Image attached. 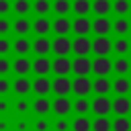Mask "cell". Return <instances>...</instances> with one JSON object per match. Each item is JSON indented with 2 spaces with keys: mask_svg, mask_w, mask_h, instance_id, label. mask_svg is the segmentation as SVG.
I'll return each mask as SVG.
<instances>
[{
  "mask_svg": "<svg viewBox=\"0 0 131 131\" xmlns=\"http://www.w3.org/2000/svg\"><path fill=\"white\" fill-rule=\"evenodd\" d=\"M111 72H113V59H108V55H96L94 59H90V74L108 76Z\"/></svg>",
  "mask_w": 131,
  "mask_h": 131,
  "instance_id": "cell-1",
  "label": "cell"
},
{
  "mask_svg": "<svg viewBox=\"0 0 131 131\" xmlns=\"http://www.w3.org/2000/svg\"><path fill=\"white\" fill-rule=\"evenodd\" d=\"M111 49H113V41L108 39V35H96V39H92L90 53H94V55H108Z\"/></svg>",
  "mask_w": 131,
  "mask_h": 131,
  "instance_id": "cell-2",
  "label": "cell"
},
{
  "mask_svg": "<svg viewBox=\"0 0 131 131\" xmlns=\"http://www.w3.org/2000/svg\"><path fill=\"white\" fill-rule=\"evenodd\" d=\"M72 92L76 96H88L92 92V80H90V76H76L72 80Z\"/></svg>",
  "mask_w": 131,
  "mask_h": 131,
  "instance_id": "cell-3",
  "label": "cell"
},
{
  "mask_svg": "<svg viewBox=\"0 0 131 131\" xmlns=\"http://www.w3.org/2000/svg\"><path fill=\"white\" fill-rule=\"evenodd\" d=\"M90 111L96 117H106L111 113V98H108V94H102V96H96L94 100H90Z\"/></svg>",
  "mask_w": 131,
  "mask_h": 131,
  "instance_id": "cell-4",
  "label": "cell"
},
{
  "mask_svg": "<svg viewBox=\"0 0 131 131\" xmlns=\"http://www.w3.org/2000/svg\"><path fill=\"white\" fill-rule=\"evenodd\" d=\"M51 51L55 55H70L72 53V39H68V35H57L55 39H51Z\"/></svg>",
  "mask_w": 131,
  "mask_h": 131,
  "instance_id": "cell-5",
  "label": "cell"
},
{
  "mask_svg": "<svg viewBox=\"0 0 131 131\" xmlns=\"http://www.w3.org/2000/svg\"><path fill=\"white\" fill-rule=\"evenodd\" d=\"M92 47V39H88V35H76V39H72V53L74 55H88Z\"/></svg>",
  "mask_w": 131,
  "mask_h": 131,
  "instance_id": "cell-6",
  "label": "cell"
},
{
  "mask_svg": "<svg viewBox=\"0 0 131 131\" xmlns=\"http://www.w3.org/2000/svg\"><path fill=\"white\" fill-rule=\"evenodd\" d=\"M51 92H55L57 96H68L72 92V80L68 76H55L51 80Z\"/></svg>",
  "mask_w": 131,
  "mask_h": 131,
  "instance_id": "cell-7",
  "label": "cell"
},
{
  "mask_svg": "<svg viewBox=\"0 0 131 131\" xmlns=\"http://www.w3.org/2000/svg\"><path fill=\"white\" fill-rule=\"evenodd\" d=\"M51 72L55 76H70L72 74V61L68 59V55H57L51 61Z\"/></svg>",
  "mask_w": 131,
  "mask_h": 131,
  "instance_id": "cell-8",
  "label": "cell"
},
{
  "mask_svg": "<svg viewBox=\"0 0 131 131\" xmlns=\"http://www.w3.org/2000/svg\"><path fill=\"white\" fill-rule=\"evenodd\" d=\"M72 74L90 76V57L88 55H76L74 61H72Z\"/></svg>",
  "mask_w": 131,
  "mask_h": 131,
  "instance_id": "cell-9",
  "label": "cell"
},
{
  "mask_svg": "<svg viewBox=\"0 0 131 131\" xmlns=\"http://www.w3.org/2000/svg\"><path fill=\"white\" fill-rule=\"evenodd\" d=\"M111 92H115L117 96H127L131 92V80L127 76H117L111 82Z\"/></svg>",
  "mask_w": 131,
  "mask_h": 131,
  "instance_id": "cell-10",
  "label": "cell"
},
{
  "mask_svg": "<svg viewBox=\"0 0 131 131\" xmlns=\"http://www.w3.org/2000/svg\"><path fill=\"white\" fill-rule=\"evenodd\" d=\"M51 111L57 117H68L72 113V100L68 96H57L55 100H51Z\"/></svg>",
  "mask_w": 131,
  "mask_h": 131,
  "instance_id": "cell-11",
  "label": "cell"
},
{
  "mask_svg": "<svg viewBox=\"0 0 131 131\" xmlns=\"http://www.w3.org/2000/svg\"><path fill=\"white\" fill-rule=\"evenodd\" d=\"M31 90L37 94V96H47L51 92V80L47 76H37L33 82H31Z\"/></svg>",
  "mask_w": 131,
  "mask_h": 131,
  "instance_id": "cell-12",
  "label": "cell"
},
{
  "mask_svg": "<svg viewBox=\"0 0 131 131\" xmlns=\"http://www.w3.org/2000/svg\"><path fill=\"white\" fill-rule=\"evenodd\" d=\"M111 113L119 115H129L131 113V98L129 96H117L115 100H111Z\"/></svg>",
  "mask_w": 131,
  "mask_h": 131,
  "instance_id": "cell-13",
  "label": "cell"
},
{
  "mask_svg": "<svg viewBox=\"0 0 131 131\" xmlns=\"http://www.w3.org/2000/svg\"><path fill=\"white\" fill-rule=\"evenodd\" d=\"M31 70L37 74V76H47L51 72V61L47 55H37L33 61H31Z\"/></svg>",
  "mask_w": 131,
  "mask_h": 131,
  "instance_id": "cell-14",
  "label": "cell"
},
{
  "mask_svg": "<svg viewBox=\"0 0 131 131\" xmlns=\"http://www.w3.org/2000/svg\"><path fill=\"white\" fill-rule=\"evenodd\" d=\"M10 90H14L16 96H27L31 92V80L27 76H16L12 82H10Z\"/></svg>",
  "mask_w": 131,
  "mask_h": 131,
  "instance_id": "cell-15",
  "label": "cell"
},
{
  "mask_svg": "<svg viewBox=\"0 0 131 131\" xmlns=\"http://www.w3.org/2000/svg\"><path fill=\"white\" fill-rule=\"evenodd\" d=\"M31 111H33L35 115H39V117L49 115V111H51V100H49V96H37V98L31 102Z\"/></svg>",
  "mask_w": 131,
  "mask_h": 131,
  "instance_id": "cell-16",
  "label": "cell"
},
{
  "mask_svg": "<svg viewBox=\"0 0 131 131\" xmlns=\"http://www.w3.org/2000/svg\"><path fill=\"white\" fill-rule=\"evenodd\" d=\"M31 49L37 55H49V51H51V39H47V35H39L35 41H31Z\"/></svg>",
  "mask_w": 131,
  "mask_h": 131,
  "instance_id": "cell-17",
  "label": "cell"
},
{
  "mask_svg": "<svg viewBox=\"0 0 131 131\" xmlns=\"http://www.w3.org/2000/svg\"><path fill=\"white\" fill-rule=\"evenodd\" d=\"M72 31L76 35H88L92 31V20L88 16H76L72 20Z\"/></svg>",
  "mask_w": 131,
  "mask_h": 131,
  "instance_id": "cell-18",
  "label": "cell"
},
{
  "mask_svg": "<svg viewBox=\"0 0 131 131\" xmlns=\"http://www.w3.org/2000/svg\"><path fill=\"white\" fill-rule=\"evenodd\" d=\"M92 92L96 96H102V94H108L111 92V78L108 76H96L92 80Z\"/></svg>",
  "mask_w": 131,
  "mask_h": 131,
  "instance_id": "cell-19",
  "label": "cell"
},
{
  "mask_svg": "<svg viewBox=\"0 0 131 131\" xmlns=\"http://www.w3.org/2000/svg\"><path fill=\"white\" fill-rule=\"evenodd\" d=\"M51 31L55 35H68L72 31V20L68 16H57L51 20Z\"/></svg>",
  "mask_w": 131,
  "mask_h": 131,
  "instance_id": "cell-20",
  "label": "cell"
},
{
  "mask_svg": "<svg viewBox=\"0 0 131 131\" xmlns=\"http://www.w3.org/2000/svg\"><path fill=\"white\" fill-rule=\"evenodd\" d=\"M111 31H115V35L123 37L131 31V20L127 16H117L115 20H111Z\"/></svg>",
  "mask_w": 131,
  "mask_h": 131,
  "instance_id": "cell-21",
  "label": "cell"
},
{
  "mask_svg": "<svg viewBox=\"0 0 131 131\" xmlns=\"http://www.w3.org/2000/svg\"><path fill=\"white\" fill-rule=\"evenodd\" d=\"M31 31L37 33V35H49V31H51V20H49V16H37V18L31 23Z\"/></svg>",
  "mask_w": 131,
  "mask_h": 131,
  "instance_id": "cell-22",
  "label": "cell"
},
{
  "mask_svg": "<svg viewBox=\"0 0 131 131\" xmlns=\"http://www.w3.org/2000/svg\"><path fill=\"white\" fill-rule=\"evenodd\" d=\"M12 72L16 76H27L31 72V59L27 55H18L14 61H12Z\"/></svg>",
  "mask_w": 131,
  "mask_h": 131,
  "instance_id": "cell-23",
  "label": "cell"
},
{
  "mask_svg": "<svg viewBox=\"0 0 131 131\" xmlns=\"http://www.w3.org/2000/svg\"><path fill=\"white\" fill-rule=\"evenodd\" d=\"M70 6L76 16H88V12H92V0H72Z\"/></svg>",
  "mask_w": 131,
  "mask_h": 131,
  "instance_id": "cell-24",
  "label": "cell"
},
{
  "mask_svg": "<svg viewBox=\"0 0 131 131\" xmlns=\"http://www.w3.org/2000/svg\"><path fill=\"white\" fill-rule=\"evenodd\" d=\"M92 31L96 35H108L111 33V18L108 16H96L92 20Z\"/></svg>",
  "mask_w": 131,
  "mask_h": 131,
  "instance_id": "cell-25",
  "label": "cell"
},
{
  "mask_svg": "<svg viewBox=\"0 0 131 131\" xmlns=\"http://www.w3.org/2000/svg\"><path fill=\"white\" fill-rule=\"evenodd\" d=\"M113 70H115L117 76H127V74L131 72V61H129V57H127V55H119V57L113 61Z\"/></svg>",
  "mask_w": 131,
  "mask_h": 131,
  "instance_id": "cell-26",
  "label": "cell"
},
{
  "mask_svg": "<svg viewBox=\"0 0 131 131\" xmlns=\"http://www.w3.org/2000/svg\"><path fill=\"white\" fill-rule=\"evenodd\" d=\"M12 51L16 55H27L31 51V41L25 37V35H18V39L12 41Z\"/></svg>",
  "mask_w": 131,
  "mask_h": 131,
  "instance_id": "cell-27",
  "label": "cell"
},
{
  "mask_svg": "<svg viewBox=\"0 0 131 131\" xmlns=\"http://www.w3.org/2000/svg\"><path fill=\"white\" fill-rule=\"evenodd\" d=\"M111 51H115L117 55H127V53L131 51V41L123 35V37H119V39L113 41V49H111Z\"/></svg>",
  "mask_w": 131,
  "mask_h": 131,
  "instance_id": "cell-28",
  "label": "cell"
},
{
  "mask_svg": "<svg viewBox=\"0 0 131 131\" xmlns=\"http://www.w3.org/2000/svg\"><path fill=\"white\" fill-rule=\"evenodd\" d=\"M111 12H115L117 16H127L131 12V0H115V2H111Z\"/></svg>",
  "mask_w": 131,
  "mask_h": 131,
  "instance_id": "cell-29",
  "label": "cell"
},
{
  "mask_svg": "<svg viewBox=\"0 0 131 131\" xmlns=\"http://www.w3.org/2000/svg\"><path fill=\"white\" fill-rule=\"evenodd\" d=\"M70 129L72 131H90L92 125H90V119L86 115H78L74 121H70Z\"/></svg>",
  "mask_w": 131,
  "mask_h": 131,
  "instance_id": "cell-30",
  "label": "cell"
},
{
  "mask_svg": "<svg viewBox=\"0 0 131 131\" xmlns=\"http://www.w3.org/2000/svg\"><path fill=\"white\" fill-rule=\"evenodd\" d=\"M12 31H14L16 35H27V33L31 31V20H29L27 16H16L14 23H12Z\"/></svg>",
  "mask_w": 131,
  "mask_h": 131,
  "instance_id": "cell-31",
  "label": "cell"
},
{
  "mask_svg": "<svg viewBox=\"0 0 131 131\" xmlns=\"http://www.w3.org/2000/svg\"><path fill=\"white\" fill-rule=\"evenodd\" d=\"M72 111L76 115H88L90 113V100L86 96H78L74 102H72Z\"/></svg>",
  "mask_w": 131,
  "mask_h": 131,
  "instance_id": "cell-32",
  "label": "cell"
},
{
  "mask_svg": "<svg viewBox=\"0 0 131 131\" xmlns=\"http://www.w3.org/2000/svg\"><path fill=\"white\" fill-rule=\"evenodd\" d=\"M31 10L37 12V16H47L51 10V0H35L31 2Z\"/></svg>",
  "mask_w": 131,
  "mask_h": 131,
  "instance_id": "cell-33",
  "label": "cell"
},
{
  "mask_svg": "<svg viewBox=\"0 0 131 131\" xmlns=\"http://www.w3.org/2000/svg\"><path fill=\"white\" fill-rule=\"evenodd\" d=\"M51 10H53L57 16H68V14L72 12L70 0H53V2H51Z\"/></svg>",
  "mask_w": 131,
  "mask_h": 131,
  "instance_id": "cell-34",
  "label": "cell"
},
{
  "mask_svg": "<svg viewBox=\"0 0 131 131\" xmlns=\"http://www.w3.org/2000/svg\"><path fill=\"white\" fill-rule=\"evenodd\" d=\"M111 2L113 0H92V12L96 16H106L111 12Z\"/></svg>",
  "mask_w": 131,
  "mask_h": 131,
  "instance_id": "cell-35",
  "label": "cell"
},
{
  "mask_svg": "<svg viewBox=\"0 0 131 131\" xmlns=\"http://www.w3.org/2000/svg\"><path fill=\"white\" fill-rule=\"evenodd\" d=\"M111 131H131V119H127V115H119L111 121Z\"/></svg>",
  "mask_w": 131,
  "mask_h": 131,
  "instance_id": "cell-36",
  "label": "cell"
},
{
  "mask_svg": "<svg viewBox=\"0 0 131 131\" xmlns=\"http://www.w3.org/2000/svg\"><path fill=\"white\" fill-rule=\"evenodd\" d=\"M12 10L16 16H27L31 12V0H14L12 2Z\"/></svg>",
  "mask_w": 131,
  "mask_h": 131,
  "instance_id": "cell-37",
  "label": "cell"
},
{
  "mask_svg": "<svg viewBox=\"0 0 131 131\" xmlns=\"http://www.w3.org/2000/svg\"><path fill=\"white\" fill-rule=\"evenodd\" d=\"M12 108H14L18 115H27V113L31 111V100H29L27 96H18V98L14 100V104H12Z\"/></svg>",
  "mask_w": 131,
  "mask_h": 131,
  "instance_id": "cell-38",
  "label": "cell"
},
{
  "mask_svg": "<svg viewBox=\"0 0 131 131\" xmlns=\"http://www.w3.org/2000/svg\"><path fill=\"white\" fill-rule=\"evenodd\" d=\"M92 129L90 131H111V119L108 117H96L94 121H90Z\"/></svg>",
  "mask_w": 131,
  "mask_h": 131,
  "instance_id": "cell-39",
  "label": "cell"
},
{
  "mask_svg": "<svg viewBox=\"0 0 131 131\" xmlns=\"http://www.w3.org/2000/svg\"><path fill=\"white\" fill-rule=\"evenodd\" d=\"M49 127H51V123H49L45 117H39L37 121L31 123V129H33V131H49Z\"/></svg>",
  "mask_w": 131,
  "mask_h": 131,
  "instance_id": "cell-40",
  "label": "cell"
},
{
  "mask_svg": "<svg viewBox=\"0 0 131 131\" xmlns=\"http://www.w3.org/2000/svg\"><path fill=\"white\" fill-rule=\"evenodd\" d=\"M12 72V61L6 55H0V76H8Z\"/></svg>",
  "mask_w": 131,
  "mask_h": 131,
  "instance_id": "cell-41",
  "label": "cell"
},
{
  "mask_svg": "<svg viewBox=\"0 0 131 131\" xmlns=\"http://www.w3.org/2000/svg\"><path fill=\"white\" fill-rule=\"evenodd\" d=\"M10 31H12V23L6 16H0V37H6Z\"/></svg>",
  "mask_w": 131,
  "mask_h": 131,
  "instance_id": "cell-42",
  "label": "cell"
},
{
  "mask_svg": "<svg viewBox=\"0 0 131 131\" xmlns=\"http://www.w3.org/2000/svg\"><path fill=\"white\" fill-rule=\"evenodd\" d=\"M12 51V41L6 37H0V55H8Z\"/></svg>",
  "mask_w": 131,
  "mask_h": 131,
  "instance_id": "cell-43",
  "label": "cell"
},
{
  "mask_svg": "<svg viewBox=\"0 0 131 131\" xmlns=\"http://www.w3.org/2000/svg\"><path fill=\"white\" fill-rule=\"evenodd\" d=\"M53 129H55V131H68V129H70V121H68V117H59V119L53 123Z\"/></svg>",
  "mask_w": 131,
  "mask_h": 131,
  "instance_id": "cell-44",
  "label": "cell"
},
{
  "mask_svg": "<svg viewBox=\"0 0 131 131\" xmlns=\"http://www.w3.org/2000/svg\"><path fill=\"white\" fill-rule=\"evenodd\" d=\"M10 92V80L6 76H0V96H6Z\"/></svg>",
  "mask_w": 131,
  "mask_h": 131,
  "instance_id": "cell-45",
  "label": "cell"
},
{
  "mask_svg": "<svg viewBox=\"0 0 131 131\" xmlns=\"http://www.w3.org/2000/svg\"><path fill=\"white\" fill-rule=\"evenodd\" d=\"M12 129H14V131H29V129H31V123H29L27 119H18V121L12 125Z\"/></svg>",
  "mask_w": 131,
  "mask_h": 131,
  "instance_id": "cell-46",
  "label": "cell"
},
{
  "mask_svg": "<svg viewBox=\"0 0 131 131\" xmlns=\"http://www.w3.org/2000/svg\"><path fill=\"white\" fill-rule=\"evenodd\" d=\"M12 10V2L10 0H0V16H6Z\"/></svg>",
  "mask_w": 131,
  "mask_h": 131,
  "instance_id": "cell-47",
  "label": "cell"
},
{
  "mask_svg": "<svg viewBox=\"0 0 131 131\" xmlns=\"http://www.w3.org/2000/svg\"><path fill=\"white\" fill-rule=\"evenodd\" d=\"M8 111H10V102L4 96H0V115H6Z\"/></svg>",
  "mask_w": 131,
  "mask_h": 131,
  "instance_id": "cell-48",
  "label": "cell"
},
{
  "mask_svg": "<svg viewBox=\"0 0 131 131\" xmlns=\"http://www.w3.org/2000/svg\"><path fill=\"white\" fill-rule=\"evenodd\" d=\"M10 129H12V125L6 119H0V131H10Z\"/></svg>",
  "mask_w": 131,
  "mask_h": 131,
  "instance_id": "cell-49",
  "label": "cell"
}]
</instances>
